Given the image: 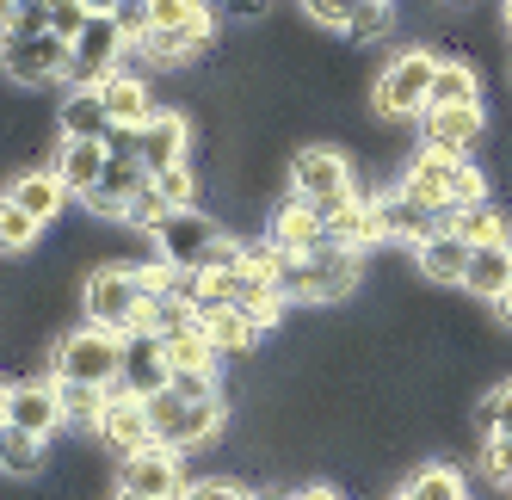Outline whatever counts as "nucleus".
Wrapping results in <instances>:
<instances>
[{
	"instance_id": "8",
	"label": "nucleus",
	"mask_w": 512,
	"mask_h": 500,
	"mask_svg": "<svg viewBox=\"0 0 512 500\" xmlns=\"http://www.w3.org/2000/svg\"><path fill=\"white\" fill-rule=\"evenodd\" d=\"M0 420L13 426V433H31V439H56L68 414H62V396H56V377H13L7 383V396H0Z\"/></svg>"
},
{
	"instance_id": "37",
	"label": "nucleus",
	"mask_w": 512,
	"mask_h": 500,
	"mask_svg": "<svg viewBox=\"0 0 512 500\" xmlns=\"http://www.w3.org/2000/svg\"><path fill=\"white\" fill-rule=\"evenodd\" d=\"M186 500H260L247 482H235V476H204V482H192L186 488Z\"/></svg>"
},
{
	"instance_id": "26",
	"label": "nucleus",
	"mask_w": 512,
	"mask_h": 500,
	"mask_svg": "<svg viewBox=\"0 0 512 500\" xmlns=\"http://www.w3.org/2000/svg\"><path fill=\"white\" fill-rule=\"evenodd\" d=\"M469 247H506L512 241V229H506V210L494 204V198H482V204H469V210H457V217H445Z\"/></svg>"
},
{
	"instance_id": "19",
	"label": "nucleus",
	"mask_w": 512,
	"mask_h": 500,
	"mask_svg": "<svg viewBox=\"0 0 512 500\" xmlns=\"http://www.w3.org/2000/svg\"><path fill=\"white\" fill-rule=\"evenodd\" d=\"M7 204H19V210H31L44 229L62 217L68 204H75V192H68L62 180H56V167H31V173H13V186H7Z\"/></svg>"
},
{
	"instance_id": "7",
	"label": "nucleus",
	"mask_w": 512,
	"mask_h": 500,
	"mask_svg": "<svg viewBox=\"0 0 512 500\" xmlns=\"http://www.w3.org/2000/svg\"><path fill=\"white\" fill-rule=\"evenodd\" d=\"M124 56H136L130 31L112 13H93L87 31L75 38V62H68V87H105L124 68Z\"/></svg>"
},
{
	"instance_id": "20",
	"label": "nucleus",
	"mask_w": 512,
	"mask_h": 500,
	"mask_svg": "<svg viewBox=\"0 0 512 500\" xmlns=\"http://www.w3.org/2000/svg\"><path fill=\"white\" fill-rule=\"evenodd\" d=\"M198 328L216 340V352L223 359H241V352H260V340H266V328L253 315H241V309H229V303H198Z\"/></svg>"
},
{
	"instance_id": "47",
	"label": "nucleus",
	"mask_w": 512,
	"mask_h": 500,
	"mask_svg": "<svg viewBox=\"0 0 512 500\" xmlns=\"http://www.w3.org/2000/svg\"><path fill=\"white\" fill-rule=\"evenodd\" d=\"M377 7H395V0H377Z\"/></svg>"
},
{
	"instance_id": "41",
	"label": "nucleus",
	"mask_w": 512,
	"mask_h": 500,
	"mask_svg": "<svg viewBox=\"0 0 512 500\" xmlns=\"http://www.w3.org/2000/svg\"><path fill=\"white\" fill-rule=\"evenodd\" d=\"M284 500H346V488H334V482H303L297 494H284Z\"/></svg>"
},
{
	"instance_id": "35",
	"label": "nucleus",
	"mask_w": 512,
	"mask_h": 500,
	"mask_svg": "<svg viewBox=\"0 0 512 500\" xmlns=\"http://www.w3.org/2000/svg\"><path fill=\"white\" fill-rule=\"evenodd\" d=\"M167 217H173V204H167V198H161V186L149 180V192H142V198L130 204V229H142V235H155V229H161Z\"/></svg>"
},
{
	"instance_id": "36",
	"label": "nucleus",
	"mask_w": 512,
	"mask_h": 500,
	"mask_svg": "<svg viewBox=\"0 0 512 500\" xmlns=\"http://www.w3.org/2000/svg\"><path fill=\"white\" fill-rule=\"evenodd\" d=\"M482 476L488 482H500V488H512V439H482Z\"/></svg>"
},
{
	"instance_id": "25",
	"label": "nucleus",
	"mask_w": 512,
	"mask_h": 500,
	"mask_svg": "<svg viewBox=\"0 0 512 500\" xmlns=\"http://www.w3.org/2000/svg\"><path fill=\"white\" fill-rule=\"evenodd\" d=\"M167 365H173V377H216V371H223V352H216V340L192 321L186 334L167 340Z\"/></svg>"
},
{
	"instance_id": "18",
	"label": "nucleus",
	"mask_w": 512,
	"mask_h": 500,
	"mask_svg": "<svg viewBox=\"0 0 512 500\" xmlns=\"http://www.w3.org/2000/svg\"><path fill=\"white\" fill-rule=\"evenodd\" d=\"M327 241L352 247V254H371V247H383V217H377V198L352 192L346 204L327 210Z\"/></svg>"
},
{
	"instance_id": "9",
	"label": "nucleus",
	"mask_w": 512,
	"mask_h": 500,
	"mask_svg": "<svg viewBox=\"0 0 512 500\" xmlns=\"http://www.w3.org/2000/svg\"><path fill=\"white\" fill-rule=\"evenodd\" d=\"M68 62H75V44L56 38V31H38V38H7V44H0V68H7L13 87L68 81Z\"/></svg>"
},
{
	"instance_id": "6",
	"label": "nucleus",
	"mask_w": 512,
	"mask_h": 500,
	"mask_svg": "<svg viewBox=\"0 0 512 500\" xmlns=\"http://www.w3.org/2000/svg\"><path fill=\"white\" fill-rule=\"evenodd\" d=\"M290 192H297L303 204L315 210H334L346 204L358 186H352V155L334 149V142H309V149L290 155Z\"/></svg>"
},
{
	"instance_id": "24",
	"label": "nucleus",
	"mask_w": 512,
	"mask_h": 500,
	"mask_svg": "<svg viewBox=\"0 0 512 500\" xmlns=\"http://www.w3.org/2000/svg\"><path fill=\"white\" fill-rule=\"evenodd\" d=\"M469 254H475V247L445 223V229H438L426 247H414V260H420V278H432V284H457V291H463V272H469Z\"/></svg>"
},
{
	"instance_id": "32",
	"label": "nucleus",
	"mask_w": 512,
	"mask_h": 500,
	"mask_svg": "<svg viewBox=\"0 0 512 500\" xmlns=\"http://www.w3.org/2000/svg\"><path fill=\"white\" fill-rule=\"evenodd\" d=\"M297 7H303V19H309L315 31H340V38H346L352 19L364 13V0H297Z\"/></svg>"
},
{
	"instance_id": "2",
	"label": "nucleus",
	"mask_w": 512,
	"mask_h": 500,
	"mask_svg": "<svg viewBox=\"0 0 512 500\" xmlns=\"http://www.w3.org/2000/svg\"><path fill=\"white\" fill-rule=\"evenodd\" d=\"M149 297L155 291L142 266H93L81 284V321H93L105 334H136L142 315H149Z\"/></svg>"
},
{
	"instance_id": "29",
	"label": "nucleus",
	"mask_w": 512,
	"mask_h": 500,
	"mask_svg": "<svg viewBox=\"0 0 512 500\" xmlns=\"http://www.w3.org/2000/svg\"><path fill=\"white\" fill-rule=\"evenodd\" d=\"M38 241H44V223L31 217V210L0 204V247H7V254H31Z\"/></svg>"
},
{
	"instance_id": "11",
	"label": "nucleus",
	"mask_w": 512,
	"mask_h": 500,
	"mask_svg": "<svg viewBox=\"0 0 512 500\" xmlns=\"http://www.w3.org/2000/svg\"><path fill=\"white\" fill-rule=\"evenodd\" d=\"M420 142L438 155H457V161H475V149L488 142V112L482 105H432L420 118Z\"/></svg>"
},
{
	"instance_id": "39",
	"label": "nucleus",
	"mask_w": 512,
	"mask_h": 500,
	"mask_svg": "<svg viewBox=\"0 0 512 500\" xmlns=\"http://www.w3.org/2000/svg\"><path fill=\"white\" fill-rule=\"evenodd\" d=\"M167 389L186 396V402H216V396H223V377H173Z\"/></svg>"
},
{
	"instance_id": "14",
	"label": "nucleus",
	"mask_w": 512,
	"mask_h": 500,
	"mask_svg": "<svg viewBox=\"0 0 512 500\" xmlns=\"http://www.w3.org/2000/svg\"><path fill=\"white\" fill-rule=\"evenodd\" d=\"M130 396H161V389L173 383V365H167V340L161 334H149V328H136V334H124V377H118Z\"/></svg>"
},
{
	"instance_id": "23",
	"label": "nucleus",
	"mask_w": 512,
	"mask_h": 500,
	"mask_svg": "<svg viewBox=\"0 0 512 500\" xmlns=\"http://www.w3.org/2000/svg\"><path fill=\"white\" fill-rule=\"evenodd\" d=\"M512 291V241L506 247H475L469 272H463V297L469 303H500Z\"/></svg>"
},
{
	"instance_id": "43",
	"label": "nucleus",
	"mask_w": 512,
	"mask_h": 500,
	"mask_svg": "<svg viewBox=\"0 0 512 500\" xmlns=\"http://www.w3.org/2000/svg\"><path fill=\"white\" fill-rule=\"evenodd\" d=\"M87 7H93V13H118V7H124V0H87Z\"/></svg>"
},
{
	"instance_id": "16",
	"label": "nucleus",
	"mask_w": 512,
	"mask_h": 500,
	"mask_svg": "<svg viewBox=\"0 0 512 500\" xmlns=\"http://www.w3.org/2000/svg\"><path fill=\"white\" fill-rule=\"evenodd\" d=\"M50 167H56V180L75 192V204H81L87 192H99L105 167H112V149H105V142H87V136H62L56 155H50Z\"/></svg>"
},
{
	"instance_id": "31",
	"label": "nucleus",
	"mask_w": 512,
	"mask_h": 500,
	"mask_svg": "<svg viewBox=\"0 0 512 500\" xmlns=\"http://www.w3.org/2000/svg\"><path fill=\"white\" fill-rule=\"evenodd\" d=\"M475 426H482V439H512V383H494L482 408H475Z\"/></svg>"
},
{
	"instance_id": "27",
	"label": "nucleus",
	"mask_w": 512,
	"mask_h": 500,
	"mask_svg": "<svg viewBox=\"0 0 512 500\" xmlns=\"http://www.w3.org/2000/svg\"><path fill=\"white\" fill-rule=\"evenodd\" d=\"M432 105H482V68H469L463 56H445L438 62V81H432Z\"/></svg>"
},
{
	"instance_id": "5",
	"label": "nucleus",
	"mask_w": 512,
	"mask_h": 500,
	"mask_svg": "<svg viewBox=\"0 0 512 500\" xmlns=\"http://www.w3.org/2000/svg\"><path fill=\"white\" fill-rule=\"evenodd\" d=\"M149 420H155V445L167 451H198V445H216L229 426V396L216 402H186L173 396V389H161V396H149Z\"/></svg>"
},
{
	"instance_id": "10",
	"label": "nucleus",
	"mask_w": 512,
	"mask_h": 500,
	"mask_svg": "<svg viewBox=\"0 0 512 500\" xmlns=\"http://www.w3.org/2000/svg\"><path fill=\"white\" fill-rule=\"evenodd\" d=\"M93 439H99V451H112L118 463L136 457V451H149V445H155L149 402L130 396L124 383H112V402H105V414H99V426H93Z\"/></svg>"
},
{
	"instance_id": "3",
	"label": "nucleus",
	"mask_w": 512,
	"mask_h": 500,
	"mask_svg": "<svg viewBox=\"0 0 512 500\" xmlns=\"http://www.w3.org/2000/svg\"><path fill=\"white\" fill-rule=\"evenodd\" d=\"M438 50H395L389 68L371 81V112L401 124V118H426V105H432V81H438Z\"/></svg>"
},
{
	"instance_id": "1",
	"label": "nucleus",
	"mask_w": 512,
	"mask_h": 500,
	"mask_svg": "<svg viewBox=\"0 0 512 500\" xmlns=\"http://www.w3.org/2000/svg\"><path fill=\"white\" fill-rule=\"evenodd\" d=\"M401 192H408L414 204H426V210H438V217H457V210H469V204H482L488 198V173L475 167V161H457V155H438V149H420L408 155V167H401V180H395Z\"/></svg>"
},
{
	"instance_id": "12",
	"label": "nucleus",
	"mask_w": 512,
	"mask_h": 500,
	"mask_svg": "<svg viewBox=\"0 0 512 500\" xmlns=\"http://www.w3.org/2000/svg\"><path fill=\"white\" fill-rule=\"evenodd\" d=\"M118 488H130L142 500H186L192 476H186V463H179V451L149 445V451H136V457L118 463Z\"/></svg>"
},
{
	"instance_id": "13",
	"label": "nucleus",
	"mask_w": 512,
	"mask_h": 500,
	"mask_svg": "<svg viewBox=\"0 0 512 500\" xmlns=\"http://www.w3.org/2000/svg\"><path fill=\"white\" fill-rule=\"evenodd\" d=\"M136 155L149 167V180L167 173V167H186L192 161V118L179 112V105H161V112L136 130Z\"/></svg>"
},
{
	"instance_id": "30",
	"label": "nucleus",
	"mask_w": 512,
	"mask_h": 500,
	"mask_svg": "<svg viewBox=\"0 0 512 500\" xmlns=\"http://www.w3.org/2000/svg\"><path fill=\"white\" fill-rule=\"evenodd\" d=\"M44 439H31V433H13V426H7V457H0V463H7V476L13 482H25V476H44Z\"/></svg>"
},
{
	"instance_id": "44",
	"label": "nucleus",
	"mask_w": 512,
	"mask_h": 500,
	"mask_svg": "<svg viewBox=\"0 0 512 500\" xmlns=\"http://www.w3.org/2000/svg\"><path fill=\"white\" fill-rule=\"evenodd\" d=\"M500 25H506V31H512V0H500Z\"/></svg>"
},
{
	"instance_id": "22",
	"label": "nucleus",
	"mask_w": 512,
	"mask_h": 500,
	"mask_svg": "<svg viewBox=\"0 0 512 500\" xmlns=\"http://www.w3.org/2000/svg\"><path fill=\"white\" fill-rule=\"evenodd\" d=\"M118 124L105 112V93L99 87H68V99L56 105V136H87V142H105Z\"/></svg>"
},
{
	"instance_id": "40",
	"label": "nucleus",
	"mask_w": 512,
	"mask_h": 500,
	"mask_svg": "<svg viewBox=\"0 0 512 500\" xmlns=\"http://www.w3.org/2000/svg\"><path fill=\"white\" fill-rule=\"evenodd\" d=\"M266 13H272V0H229L235 25H266Z\"/></svg>"
},
{
	"instance_id": "38",
	"label": "nucleus",
	"mask_w": 512,
	"mask_h": 500,
	"mask_svg": "<svg viewBox=\"0 0 512 500\" xmlns=\"http://www.w3.org/2000/svg\"><path fill=\"white\" fill-rule=\"evenodd\" d=\"M112 19L130 31V44H149V31H155V13H149V0H124V7H118Z\"/></svg>"
},
{
	"instance_id": "33",
	"label": "nucleus",
	"mask_w": 512,
	"mask_h": 500,
	"mask_svg": "<svg viewBox=\"0 0 512 500\" xmlns=\"http://www.w3.org/2000/svg\"><path fill=\"white\" fill-rule=\"evenodd\" d=\"M155 186H161V198L173 204V210H186V204H198V167L186 161V167H167V173H155Z\"/></svg>"
},
{
	"instance_id": "21",
	"label": "nucleus",
	"mask_w": 512,
	"mask_h": 500,
	"mask_svg": "<svg viewBox=\"0 0 512 500\" xmlns=\"http://www.w3.org/2000/svg\"><path fill=\"white\" fill-rule=\"evenodd\" d=\"M99 93H105V112H112V124H124V130H142V124L161 112L149 75H136V68H118V75L105 81Z\"/></svg>"
},
{
	"instance_id": "15",
	"label": "nucleus",
	"mask_w": 512,
	"mask_h": 500,
	"mask_svg": "<svg viewBox=\"0 0 512 500\" xmlns=\"http://www.w3.org/2000/svg\"><path fill=\"white\" fill-rule=\"evenodd\" d=\"M377 217H383V241L389 247H426L438 229H445V217L438 210H426V204H414L408 192H377Z\"/></svg>"
},
{
	"instance_id": "17",
	"label": "nucleus",
	"mask_w": 512,
	"mask_h": 500,
	"mask_svg": "<svg viewBox=\"0 0 512 500\" xmlns=\"http://www.w3.org/2000/svg\"><path fill=\"white\" fill-rule=\"evenodd\" d=\"M266 241H278L284 254H315V247H327V210H315V204H303L297 192H290V198L272 210Z\"/></svg>"
},
{
	"instance_id": "34",
	"label": "nucleus",
	"mask_w": 512,
	"mask_h": 500,
	"mask_svg": "<svg viewBox=\"0 0 512 500\" xmlns=\"http://www.w3.org/2000/svg\"><path fill=\"white\" fill-rule=\"evenodd\" d=\"M389 25H395V7H377V0H364V13L352 19L346 44H383V38H389Z\"/></svg>"
},
{
	"instance_id": "46",
	"label": "nucleus",
	"mask_w": 512,
	"mask_h": 500,
	"mask_svg": "<svg viewBox=\"0 0 512 500\" xmlns=\"http://www.w3.org/2000/svg\"><path fill=\"white\" fill-rule=\"evenodd\" d=\"M389 500H408V494H401V488H395V494H389Z\"/></svg>"
},
{
	"instance_id": "45",
	"label": "nucleus",
	"mask_w": 512,
	"mask_h": 500,
	"mask_svg": "<svg viewBox=\"0 0 512 500\" xmlns=\"http://www.w3.org/2000/svg\"><path fill=\"white\" fill-rule=\"evenodd\" d=\"M112 500H142V494H130V488H118V494H112Z\"/></svg>"
},
{
	"instance_id": "42",
	"label": "nucleus",
	"mask_w": 512,
	"mask_h": 500,
	"mask_svg": "<svg viewBox=\"0 0 512 500\" xmlns=\"http://www.w3.org/2000/svg\"><path fill=\"white\" fill-rule=\"evenodd\" d=\"M488 309H494V321H500V328H512V291H506L500 303H488Z\"/></svg>"
},
{
	"instance_id": "28",
	"label": "nucleus",
	"mask_w": 512,
	"mask_h": 500,
	"mask_svg": "<svg viewBox=\"0 0 512 500\" xmlns=\"http://www.w3.org/2000/svg\"><path fill=\"white\" fill-rule=\"evenodd\" d=\"M401 494H408V500H469V482H463L457 463L438 457V463H420V470L401 482Z\"/></svg>"
},
{
	"instance_id": "4",
	"label": "nucleus",
	"mask_w": 512,
	"mask_h": 500,
	"mask_svg": "<svg viewBox=\"0 0 512 500\" xmlns=\"http://www.w3.org/2000/svg\"><path fill=\"white\" fill-rule=\"evenodd\" d=\"M50 377L112 389L124 377V334H105V328H93V321H75L68 334L50 340Z\"/></svg>"
}]
</instances>
